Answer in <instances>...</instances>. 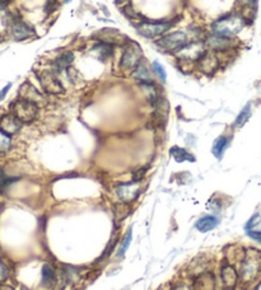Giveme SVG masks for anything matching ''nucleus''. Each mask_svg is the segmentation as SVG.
<instances>
[{"instance_id": "58836bf2", "label": "nucleus", "mask_w": 261, "mask_h": 290, "mask_svg": "<svg viewBox=\"0 0 261 290\" xmlns=\"http://www.w3.org/2000/svg\"><path fill=\"white\" fill-rule=\"evenodd\" d=\"M65 2H67V3H68V2H70V0H65Z\"/></svg>"}, {"instance_id": "7ed1b4c3", "label": "nucleus", "mask_w": 261, "mask_h": 290, "mask_svg": "<svg viewBox=\"0 0 261 290\" xmlns=\"http://www.w3.org/2000/svg\"><path fill=\"white\" fill-rule=\"evenodd\" d=\"M189 42L190 40L186 32L175 31L159 37V40L155 41V45H157L160 50H163V51L176 54L181 47H184L185 45L189 44Z\"/></svg>"}, {"instance_id": "a878e982", "label": "nucleus", "mask_w": 261, "mask_h": 290, "mask_svg": "<svg viewBox=\"0 0 261 290\" xmlns=\"http://www.w3.org/2000/svg\"><path fill=\"white\" fill-rule=\"evenodd\" d=\"M152 70H153V72H154L155 76H157L158 78L162 81V83H165L166 79H167V74H166L165 67H163L158 61H153L152 62Z\"/></svg>"}, {"instance_id": "a211bd4d", "label": "nucleus", "mask_w": 261, "mask_h": 290, "mask_svg": "<svg viewBox=\"0 0 261 290\" xmlns=\"http://www.w3.org/2000/svg\"><path fill=\"white\" fill-rule=\"evenodd\" d=\"M133 78L139 83H145V82H153L152 72H150L149 67L147 66L144 61L142 60L139 65L133 70Z\"/></svg>"}, {"instance_id": "c9c22d12", "label": "nucleus", "mask_w": 261, "mask_h": 290, "mask_svg": "<svg viewBox=\"0 0 261 290\" xmlns=\"http://www.w3.org/2000/svg\"><path fill=\"white\" fill-rule=\"evenodd\" d=\"M0 290H14L12 286H8V285H4V286L0 287Z\"/></svg>"}, {"instance_id": "9b49d317", "label": "nucleus", "mask_w": 261, "mask_h": 290, "mask_svg": "<svg viewBox=\"0 0 261 290\" xmlns=\"http://www.w3.org/2000/svg\"><path fill=\"white\" fill-rule=\"evenodd\" d=\"M197 65L198 67H199L200 71L207 74V76H210V74H213V72H215L218 69H219L220 61L217 52L207 50V52L200 57L199 61L197 62Z\"/></svg>"}, {"instance_id": "b1692460", "label": "nucleus", "mask_w": 261, "mask_h": 290, "mask_svg": "<svg viewBox=\"0 0 261 290\" xmlns=\"http://www.w3.org/2000/svg\"><path fill=\"white\" fill-rule=\"evenodd\" d=\"M251 117V104L247 103L245 107H243L242 111L240 112V115L237 116L235 121V126L236 127H242L246 122L248 121V119Z\"/></svg>"}, {"instance_id": "f704fd0d", "label": "nucleus", "mask_w": 261, "mask_h": 290, "mask_svg": "<svg viewBox=\"0 0 261 290\" xmlns=\"http://www.w3.org/2000/svg\"><path fill=\"white\" fill-rule=\"evenodd\" d=\"M11 4V0H0V11H4Z\"/></svg>"}, {"instance_id": "20e7f679", "label": "nucleus", "mask_w": 261, "mask_h": 290, "mask_svg": "<svg viewBox=\"0 0 261 290\" xmlns=\"http://www.w3.org/2000/svg\"><path fill=\"white\" fill-rule=\"evenodd\" d=\"M12 114L22 122V124H31L39 116V106L36 103L26 101L23 98H18L11 106Z\"/></svg>"}, {"instance_id": "e433bc0d", "label": "nucleus", "mask_w": 261, "mask_h": 290, "mask_svg": "<svg viewBox=\"0 0 261 290\" xmlns=\"http://www.w3.org/2000/svg\"><path fill=\"white\" fill-rule=\"evenodd\" d=\"M255 290H261V282H260V284L257 285V286H256V289H255Z\"/></svg>"}, {"instance_id": "aec40b11", "label": "nucleus", "mask_w": 261, "mask_h": 290, "mask_svg": "<svg viewBox=\"0 0 261 290\" xmlns=\"http://www.w3.org/2000/svg\"><path fill=\"white\" fill-rule=\"evenodd\" d=\"M171 157L176 162L181 163V162H195V157L190 154L186 149L180 148V147H173L170 151Z\"/></svg>"}, {"instance_id": "dca6fc26", "label": "nucleus", "mask_w": 261, "mask_h": 290, "mask_svg": "<svg viewBox=\"0 0 261 290\" xmlns=\"http://www.w3.org/2000/svg\"><path fill=\"white\" fill-rule=\"evenodd\" d=\"M74 61V54L72 51H65L60 54L56 59L52 61V70L56 74H61V72L69 70L70 65Z\"/></svg>"}, {"instance_id": "ddd939ff", "label": "nucleus", "mask_w": 261, "mask_h": 290, "mask_svg": "<svg viewBox=\"0 0 261 290\" xmlns=\"http://www.w3.org/2000/svg\"><path fill=\"white\" fill-rule=\"evenodd\" d=\"M22 125L23 124L13 114H7L0 117V131L11 137L18 134L19 130L22 129Z\"/></svg>"}, {"instance_id": "1a4fd4ad", "label": "nucleus", "mask_w": 261, "mask_h": 290, "mask_svg": "<svg viewBox=\"0 0 261 290\" xmlns=\"http://www.w3.org/2000/svg\"><path fill=\"white\" fill-rule=\"evenodd\" d=\"M204 44L205 46H207V49L210 50V51L223 52L233 49V46H235V39L220 36V34L217 33H212L205 37Z\"/></svg>"}, {"instance_id": "4468645a", "label": "nucleus", "mask_w": 261, "mask_h": 290, "mask_svg": "<svg viewBox=\"0 0 261 290\" xmlns=\"http://www.w3.org/2000/svg\"><path fill=\"white\" fill-rule=\"evenodd\" d=\"M19 98H23L26 99V101L32 102V103H36L37 106L45 101L44 96L40 93V91H37L28 82L22 84L21 88H19Z\"/></svg>"}, {"instance_id": "7c9ffc66", "label": "nucleus", "mask_w": 261, "mask_h": 290, "mask_svg": "<svg viewBox=\"0 0 261 290\" xmlns=\"http://www.w3.org/2000/svg\"><path fill=\"white\" fill-rule=\"evenodd\" d=\"M248 236L251 237L252 239H255L256 242H258V243H261V231H248L247 232Z\"/></svg>"}, {"instance_id": "9d476101", "label": "nucleus", "mask_w": 261, "mask_h": 290, "mask_svg": "<svg viewBox=\"0 0 261 290\" xmlns=\"http://www.w3.org/2000/svg\"><path fill=\"white\" fill-rule=\"evenodd\" d=\"M9 29H11L12 36H13L17 41H23V40H27L29 39V37L35 36L34 27H31L28 23L22 21L21 18L11 19Z\"/></svg>"}, {"instance_id": "393cba45", "label": "nucleus", "mask_w": 261, "mask_h": 290, "mask_svg": "<svg viewBox=\"0 0 261 290\" xmlns=\"http://www.w3.org/2000/svg\"><path fill=\"white\" fill-rule=\"evenodd\" d=\"M132 237H133V231H132V228H130L129 231H127V233H126V236H125L122 243L120 244V249H119V252H117V257H124V255L126 253L127 248H129L130 242H132Z\"/></svg>"}, {"instance_id": "423d86ee", "label": "nucleus", "mask_w": 261, "mask_h": 290, "mask_svg": "<svg viewBox=\"0 0 261 290\" xmlns=\"http://www.w3.org/2000/svg\"><path fill=\"white\" fill-rule=\"evenodd\" d=\"M172 26L173 22L171 21H143L135 27L142 36L147 37V39H157V37H162L168 33Z\"/></svg>"}, {"instance_id": "39448f33", "label": "nucleus", "mask_w": 261, "mask_h": 290, "mask_svg": "<svg viewBox=\"0 0 261 290\" xmlns=\"http://www.w3.org/2000/svg\"><path fill=\"white\" fill-rule=\"evenodd\" d=\"M39 82L42 89L51 96H60L65 93V88L56 72L52 69H44L39 72Z\"/></svg>"}, {"instance_id": "bb28decb", "label": "nucleus", "mask_w": 261, "mask_h": 290, "mask_svg": "<svg viewBox=\"0 0 261 290\" xmlns=\"http://www.w3.org/2000/svg\"><path fill=\"white\" fill-rule=\"evenodd\" d=\"M11 148V136L0 131V153H4Z\"/></svg>"}, {"instance_id": "2f4dec72", "label": "nucleus", "mask_w": 261, "mask_h": 290, "mask_svg": "<svg viewBox=\"0 0 261 290\" xmlns=\"http://www.w3.org/2000/svg\"><path fill=\"white\" fill-rule=\"evenodd\" d=\"M11 87H12V84L9 83V84H7L6 87H4L2 91H0V101H3L4 98H6V96H7V93H8V91L11 89Z\"/></svg>"}, {"instance_id": "c85d7f7f", "label": "nucleus", "mask_w": 261, "mask_h": 290, "mask_svg": "<svg viewBox=\"0 0 261 290\" xmlns=\"http://www.w3.org/2000/svg\"><path fill=\"white\" fill-rule=\"evenodd\" d=\"M57 7H59V2L57 0H47L46 12L47 13H52V12L56 11Z\"/></svg>"}, {"instance_id": "c756f323", "label": "nucleus", "mask_w": 261, "mask_h": 290, "mask_svg": "<svg viewBox=\"0 0 261 290\" xmlns=\"http://www.w3.org/2000/svg\"><path fill=\"white\" fill-rule=\"evenodd\" d=\"M8 275H9L8 267L4 265V262L0 261V281H4V280H7Z\"/></svg>"}, {"instance_id": "412c9836", "label": "nucleus", "mask_w": 261, "mask_h": 290, "mask_svg": "<svg viewBox=\"0 0 261 290\" xmlns=\"http://www.w3.org/2000/svg\"><path fill=\"white\" fill-rule=\"evenodd\" d=\"M42 285L47 287H51L52 285L56 281V272H55V269L51 266L50 264H45L42 266Z\"/></svg>"}, {"instance_id": "cd10ccee", "label": "nucleus", "mask_w": 261, "mask_h": 290, "mask_svg": "<svg viewBox=\"0 0 261 290\" xmlns=\"http://www.w3.org/2000/svg\"><path fill=\"white\" fill-rule=\"evenodd\" d=\"M260 222H261V219H260V214H255V215H253V216L251 218L250 221L247 222V224H246V227H245L246 232L252 231V229L255 228V227L257 226V224H260Z\"/></svg>"}, {"instance_id": "4c0bfd02", "label": "nucleus", "mask_w": 261, "mask_h": 290, "mask_svg": "<svg viewBox=\"0 0 261 290\" xmlns=\"http://www.w3.org/2000/svg\"><path fill=\"white\" fill-rule=\"evenodd\" d=\"M22 290H28V289H27V287H24V286H23V287H22Z\"/></svg>"}, {"instance_id": "473e14b6", "label": "nucleus", "mask_w": 261, "mask_h": 290, "mask_svg": "<svg viewBox=\"0 0 261 290\" xmlns=\"http://www.w3.org/2000/svg\"><path fill=\"white\" fill-rule=\"evenodd\" d=\"M256 2H257V0H240V3L242 4L243 7H248V8H252L256 4Z\"/></svg>"}, {"instance_id": "2eb2a0df", "label": "nucleus", "mask_w": 261, "mask_h": 290, "mask_svg": "<svg viewBox=\"0 0 261 290\" xmlns=\"http://www.w3.org/2000/svg\"><path fill=\"white\" fill-rule=\"evenodd\" d=\"M192 290H215V277L214 274L207 271L195 277L192 282Z\"/></svg>"}, {"instance_id": "72a5a7b5", "label": "nucleus", "mask_w": 261, "mask_h": 290, "mask_svg": "<svg viewBox=\"0 0 261 290\" xmlns=\"http://www.w3.org/2000/svg\"><path fill=\"white\" fill-rule=\"evenodd\" d=\"M171 290H192V289H190V287L187 286V285H185V284H181V282H180V284L173 285V286H172V289H171Z\"/></svg>"}, {"instance_id": "5701e85b", "label": "nucleus", "mask_w": 261, "mask_h": 290, "mask_svg": "<svg viewBox=\"0 0 261 290\" xmlns=\"http://www.w3.org/2000/svg\"><path fill=\"white\" fill-rule=\"evenodd\" d=\"M114 45L107 44V42H100V44L94 45L93 50L94 52H99V57L102 59L104 61H106L110 56H112V52H114Z\"/></svg>"}, {"instance_id": "6e6552de", "label": "nucleus", "mask_w": 261, "mask_h": 290, "mask_svg": "<svg viewBox=\"0 0 261 290\" xmlns=\"http://www.w3.org/2000/svg\"><path fill=\"white\" fill-rule=\"evenodd\" d=\"M143 60V51L137 42H129L122 51L120 67L126 71H133Z\"/></svg>"}, {"instance_id": "f257e3e1", "label": "nucleus", "mask_w": 261, "mask_h": 290, "mask_svg": "<svg viewBox=\"0 0 261 290\" xmlns=\"http://www.w3.org/2000/svg\"><path fill=\"white\" fill-rule=\"evenodd\" d=\"M245 26H246L245 17L237 13H231L227 14V16L220 17L219 19L213 22L212 31L213 33L220 34V36L235 39V37L242 31Z\"/></svg>"}, {"instance_id": "f3484780", "label": "nucleus", "mask_w": 261, "mask_h": 290, "mask_svg": "<svg viewBox=\"0 0 261 290\" xmlns=\"http://www.w3.org/2000/svg\"><path fill=\"white\" fill-rule=\"evenodd\" d=\"M222 285L224 290H233L235 289L236 284H237L238 275L237 271L235 270V267L231 266V265H224L222 267Z\"/></svg>"}, {"instance_id": "4be33fe9", "label": "nucleus", "mask_w": 261, "mask_h": 290, "mask_svg": "<svg viewBox=\"0 0 261 290\" xmlns=\"http://www.w3.org/2000/svg\"><path fill=\"white\" fill-rule=\"evenodd\" d=\"M228 144H230V139H228L227 136H223L222 135V136H219L218 139H215L214 144H213V148H212L213 154H214L218 159H220L223 157V154H224Z\"/></svg>"}, {"instance_id": "6ab92c4d", "label": "nucleus", "mask_w": 261, "mask_h": 290, "mask_svg": "<svg viewBox=\"0 0 261 290\" xmlns=\"http://www.w3.org/2000/svg\"><path fill=\"white\" fill-rule=\"evenodd\" d=\"M219 224V221H218L215 216H212V215H207V216L200 218L199 221L197 222L195 227L199 232H203V233H207V232L213 231L214 228H217V226Z\"/></svg>"}, {"instance_id": "f8f14e48", "label": "nucleus", "mask_w": 261, "mask_h": 290, "mask_svg": "<svg viewBox=\"0 0 261 290\" xmlns=\"http://www.w3.org/2000/svg\"><path fill=\"white\" fill-rule=\"evenodd\" d=\"M116 194L122 202H132L139 196L140 194V184L139 181L127 182L121 184L116 187Z\"/></svg>"}, {"instance_id": "0eeeda50", "label": "nucleus", "mask_w": 261, "mask_h": 290, "mask_svg": "<svg viewBox=\"0 0 261 290\" xmlns=\"http://www.w3.org/2000/svg\"><path fill=\"white\" fill-rule=\"evenodd\" d=\"M207 50L208 49L203 40H192L189 44L185 45L184 47H181L175 55L181 61L198 62L200 57L207 52Z\"/></svg>"}, {"instance_id": "f03ea898", "label": "nucleus", "mask_w": 261, "mask_h": 290, "mask_svg": "<svg viewBox=\"0 0 261 290\" xmlns=\"http://www.w3.org/2000/svg\"><path fill=\"white\" fill-rule=\"evenodd\" d=\"M261 271V252L255 248L245 251L243 261L241 264V277L243 281H251Z\"/></svg>"}]
</instances>
